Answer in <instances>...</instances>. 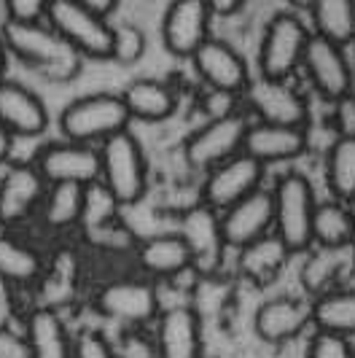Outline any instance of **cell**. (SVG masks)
<instances>
[{
  "label": "cell",
  "instance_id": "d6a6232c",
  "mask_svg": "<svg viewBox=\"0 0 355 358\" xmlns=\"http://www.w3.org/2000/svg\"><path fill=\"white\" fill-rule=\"evenodd\" d=\"M234 296V280L224 278L221 272L196 275V283L191 286V302L189 305L199 313V318H215L231 305Z\"/></svg>",
  "mask_w": 355,
  "mask_h": 358
},
{
  "label": "cell",
  "instance_id": "9a60e30c",
  "mask_svg": "<svg viewBox=\"0 0 355 358\" xmlns=\"http://www.w3.org/2000/svg\"><path fill=\"white\" fill-rule=\"evenodd\" d=\"M302 68L323 100L337 103L342 97L353 94V71H350V62L342 52V46L337 43L312 33L304 49Z\"/></svg>",
  "mask_w": 355,
  "mask_h": 358
},
{
  "label": "cell",
  "instance_id": "e0dca14e",
  "mask_svg": "<svg viewBox=\"0 0 355 358\" xmlns=\"http://www.w3.org/2000/svg\"><path fill=\"white\" fill-rule=\"evenodd\" d=\"M221 229L229 248H242L253 240L275 232V197L266 189H256L221 210Z\"/></svg>",
  "mask_w": 355,
  "mask_h": 358
},
{
  "label": "cell",
  "instance_id": "d4e9b609",
  "mask_svg": "<svg viewBox=\"0 0 355 358\" xmlns=\"http://www.w3.org/2000/svg\"><path fill=\"white\" fill-rule=\"evenodd\" d=\"M46 272V262L30 243L14 234H0V280L8 286H38Z\"/></svg>",
  "mask_w": 355,
  "mask_h": 358
},
{
  "label": "cell",
  "instance_id": "836d02e7",
  "mask_svg": "<svg viewBox=\"0 0 355 358\" xmlns=\"http://www.w3.org/2000/svg\"><path fill=\"white\" fill-rule=\"evenodd\" d=\"M116 358H159L157 337L145 331V326H122L113 342Z\"/></svg>",
  "mask_w": 355,
  "mask_h": 358
},
{
  "label": "cell",
  "instance_id": "6da1fadb",
  "mask_svg": "<svg viewBox=\"0 0 355 358\" xmlns=\"http://www.w3.org/2000/svg\"><path fill=\"white\" fill-rule=\"evenodd\" d=\"M0 36H3L8 54H14L17 59L30 65L41 76H46L49 81L65 84L81 73L84 57L75 52L46 19L43 22H11V19H6Z\"/></svg>",
  "mask_w": 355,
  "mask_h": 358
},
{
  "label": "cell",
  "instance_id": "603a6c76",
  "mask_svg": "<svg viewBox=\"0 0 355 358\" xmlns=\"http://www.w3.org/2000/svg\"><path fill=\"white\" fill-rule=\"evenodd\" d=\"M27 358H73V337L52 305H36L24 318Z\"/></svg>",
  "mask_w": 355,
  "mask_h": 358
},
{
  "label": "cell",
  "instance_id": "277c9868",
  "mask_svg": "<svg viewBox=\"0 0 355 358\" xmlns=\"http://www.w3.org/2000/svg\"><path fill=\"white\" fill-rule=\"evenodd\" d=\"M272 197H275V234L291 248V253L310 251L312 215L318 208L310 178L302 173H285L275 183Z\"/></svg>",
  "mask_w": 355,
  "mask_h": 358
},
{
  "label": "cell",
  "instance_id": "3957f363",
  "mask_svg": "<svg viewBox=\"0 0 355 358\" xmlns=\"http://www.w3.org/2000/svg\"><path fill=\"white\" fill-rule=\"evenodd\" d=\"M129 122L132 116L126 110L122 94L97 92V94L78 97L65 106V110L59 113V132L68 141L100 145L110 135L129 129Z\"/></svg>",
  "mask_w": 355,
  "mask_h": 358
},
{
  "label": "cell",
  "instance_id": "f6af8a7d",
  "mask_svg": "<svg viewBox=\"0 0 355 358\" xmlns=\"http://www.w3.org/2000/svg\"><path fill=\"white\" fill-rule=\"evenodd\" d=\"M296 11H310V6H312V0H288Z\"/></svg>",
  "mask_w": 355,
  "mask_h": 358
},
{
  "label": "cell",
  "instance_id": "f35d334b",
  "mask_svg": "<svg viewBox=\"0 0 355 358\" xmlns=\"http://www.w3.org/2000/svg\"><path fill=\"white\" fill-rule=\"evenodd\" d=\"M337 106V127L339 135H355V97L347 94L334 103Z\"/></svg>",
  "mask_w": 355,
  "mask_h": 358
},
{
  "label": "cell",
  "instance_id": "d6986e66",
  "mask_svg": "<svg viewBox=\"0 0 355 358\" xmlns=\"http://www.w3.org/2000/svg\"><path fill=\"white\" fill-rule=\"evenodd\" d=\"M0 124L14 138H38L49 127V110L24 84L0 78Z\"/></svg>",
  "mask_w": 355,
  "mask_h": 358
},
{
  "label": "cell",
  "instance_id": "4316f807",
  "mask_svg": "<svg viewBox=\"0 0 355 358\" xmlns=\"http://www.w3.org/2000/svg\"><path fill=\"white\" fill-rule=\"evenodd\" d=\"M87 192L89 186L78 183H49L46 197L41 202V224L52 232H65L81 224L87 210Z\"/></svg>",
  "mask_w": 355,
  "mask_h": 358
},
{
  "label": "cell",
  "instance_id": "8fae6325",
  "mask_svg": "<svg viewBox=\"0 0 355 358\" xmlns=\"http://www.w3.org/2000/svg\"><path fill=\"white\" fill-rule=\"evenodd\" d=\"M191 65L196 76L202 78L205 87H210L218 94L226 97H242V92L250 84L248 62L242 59V54L234 46H229L221 38H208L194 54H191Z\"/></svg>",
  "mask_w": 355,
  "mask_h": 358
},
{
  "label": "cell",
  "instance_id": "d590c367",
  "mask_svg": "<svg viewBox=\"0 0 355 358\" xmlns=\"http://www.w3.org/2000/svg\"><path fill=\"white\" fill-rule=\"evenodd\" d=\"M307 358H355L353 340L331 331H315L307 348Z\"/></svg>",
  "mask_w": 355,
  "mask_h": 358
},
{
  "label": "cell",
  "instance_id": "f546056e",
  "mask_svg": "<svg viewBox=\"0 0 355 358\" xmlns=\"http://www.w3.org/2000/svg\"><path fill=\"white\" fill-rule=\"evenodd\" d=\"M312 245H320V248L355 245V224L347 202L342 199L318 202L312 215Z\"/></svg>",
  "mask_w": 355,
  "mask_h": 358
},
{
  "label": "cell",
  "instance_id": "b9f144b4",
  "mask_svg": "<svg viewBox=\"0 0 355 358\" xmlns=\"http://www.w3.org/2000/svg\"><path fill=\"white\" fill-rule=\"evenodd\" d=\"M78 3L87 6V8H92V11H97V14H103V17L113 14L116 6H119V0H78Z\"/></svg>",
  "mask_w": 355,
  "mask_h": 358
},
{
  "label": "cell",
  "instance_id": "2e32d148",
  "mask_svg": "<svg viewBox=\"0 0 355 358\" xmlns=\"http://www.w3.org/2000/svg\"><path fill=\"white\" fill-rule=\"evenodd\" d=\"M213 8L208 0H173L161 19L164 49L175 57L191 59V54L210 38Z\"/></svg>",
  "mask_w": 355,
  "mask_h": 358
},
{
  "label": "cell",
  "instance_id": "ba28073f",
  "mask_svg": "<svg viewBox=\"0 0 355 358\" xmlns=\"http://www.w3.org/2000/svg\"><path fill=\"white\" fill-rule=\"evenodd\" d=\"M248 113L245 110H231L224 116H215L186 138L183 157L194 170H210L215 164L226 162L229 157L242 151L245 132H248Z\"/></svg>",
  "mask_w": 355,
  "mask_h": 358
},
{
  "label": "cell",
  "instance_id": "5bb4252c",
  "mask_svg": "<svg viewBox=\"0 0 355 358\" xmlns=\"http://www.w3.org/2000/svg\"><path fill=\"white\" fill-rule=\"evenodd\" d=\"M178 234L186 240L191 251V264L199 275L221 272V262L226 256V240L221 229V213L213 210L210 205L199 202L180 215V229Z\"/></svg>",
  "mask_w": 355,
  "mask_h": 358
},
{
  "label": "cell",
  "instance_id": "74e56055",
  "mask_svg": "<svg viewBox=\"0 0 355 358\" xmlns=\"http://www.w3.org/2000/svg\"><path fill=\"white\" fill-rule=\"evenodd\" d=\"M54 0H3L6 19L11 22H43Z\"/></svg>",
  "mask_w": 355,
  "mask_h": 358
},
{
  "label": "cell",
  "instance_id": "bcb514c9",
  "mask_svg": "<svg viewBox=\"0 0 355 358\" xmlns=\"http://www.w3.org/2000/svg\"><path fill=\"white\" fill-rule=\"evenodd\" d=\"M347 208H350V215H353V224H355V197L347 202Z\"/></svg>",
  "mask_w": 355,
  "mask_h": 358
},
{
  "label": "cell",
  "instance_id": "ffe728a7",
  "mask_svg": "<svg viewBox=\"0 0 355 358\" xmlns=\"http://www.w3.org/2000/svg\"><path fill=\"white\" fill-rule=\"evenodd\" d=\"M310 323H312V302H304L296 296H275L256 310L253 331L259 334V340L269 345H283L296 340Z\"/></svg>",
  "mask_w": 355,
  "mask_h": 358
},
{
  "label": "cell",
  "instance_id": "52a82bcc",
  "mask_svg": "<svg viewBox=\"0 0 355 358\" xmlns=\"http://www.w3.org/2000/svg\"><path fill=\"white\" fill-rule=\"evenodd\" d=\"M310 30L294 11H280L266 22L259 46V76L288 81L296 68H302L304 49L310 43Z\"/></svg>",
  "mask_w": 355,
  "mask_h": 358
},
{
  "label": "cell",
  "instance_id": "7c38bea8",
  "mask_svg": "<svg viewBox=\"0 0 355 358\" xmlns=\"http://www.w3.org/2000/svg\"><path fill=\"white\" fill-rule=\"evenodd\" d=\"M242 100L248 113L256 116V122L307 127V116H310L307 103L283 78H266V76L250 78L248 90L242 92Z\"/></svg>",
  "mask_w": 355,
  "mask_h": 358
},
{
  "label": "cell",
  "instance_id": "4fadbf2b",
  "mask_svg": "<svg viewBox=\"0 0 355 358\" xmlns=\"http://www.w3.org/2000/svg\"><path fill=\"white\" fill-rule=\"evenodd\" d=\"M49 180L41 176L36 162H17L0 178V224L19 227L41 210Z\"/></svg>",
  "mask_w": 355,
  "mask_h": 358
},
{
  "label": "cell",
  "instance_id": "e575fe53",
  "mask_svg": "<svg viewBox=\"0 0 355 358\" xmlns=\"http://www.w3.org/2000/svg\"><path fill=\"white\" fill-rule=\"evenodd\" d=\"M143 54H145V36L140 27H135V24L113 27V52H110L113 62L135 65Z\"/></svg>",
  "mask_w": 355,
  "mask_h": 358
},
{
  "label": "cell",
  "instance_id": "8d00e7d4",
  "mask_svg": "<svg viewBox=\"0 0 355 358\" xmlns=\"http://www.w3.org/2000/svg\"><path fill=\"white\" fill-rule=\"evenodd\" d=\"M73 358H116V350L100 329H87L73 340Z\"/></svg>",
  "mask_w": 355,
  "mask_h": 358
},
{
  "label": "cell",
  "instance_id": "7402d4cb",
  "mask_svg": "<svg viewBox=\"0 0 355 358\" xmlns=\"http://www.w3.org/2000/svg\"><path fill=\"white\" fill-rule=\"evenodd\" d=\"M135 262L140 275L151 280H175L183 272L194 269L191 251L178 232L154 234L148 240H140L135 245Z\"/></svg>",
  "mask_w": 355,
  "mask_h": 358
},
{
  "label": "cell",
  "instance_id": "83f0119b",
  "mask_svg": "<svg viewBox=\"0 0 355 358\" xmlns=\"http://www.w3.org/2000/svg\"><path fill=\"white\" fill-rule=\"evenodd\" d=\"M350 267H355V245H347V248H320L318 245V251L302 267L304 291L315 299L331 288H339L337 283Z\"/></svg>",
  "mask_w": 355,
  "mask_h": 358
},
{
  "label": "cell",
  "instance_id": "4dcf8cb0",
  "mask_svg": "<svg viewBox=\"0 0 355 358\" xmlns=\"http://www.w3.org/2000/svg\"><path fill=\"white\" fill-rule=\"evenodd\" d=\"M310 17L315 36L342 49L355 41V0H312Z\"/></svg>",
  "mask_w": 355,
  "mask_h": 358
},
{
  "label": "cell",
  "instance_id": "f1b7e54d",
  "mask_svg": "<svg viewBox=\"0 0 355 358\" xmlns=\"http://www.w3.org/2000/svg\"><path fill=\"white\" fill-rule=\"evenodd\" d=\"M312 326L342 337H355V288H331L312 299Z\"/></svg>",
  "mask_w": 355,
  "mask_h": 358
},
{
  "label": "cell",
  "instance_id": "1f68e13d",
  "mask_svg": "<svg viewBox=\"0 0 355 358\" xmlns=\"http://www.w3.org/2000/svg\"><path fill=\"white\" fill-rule=\"evenodd\" d=\"M326 186L334 199L355 197V135H339L326 154Z\"/></svg>",
  "mask_w": 355,
  "mask_h": 358
},
{
  "label": "cell",
  "instance_id": "7a4b0ae2",
  "mask_svg": "<svg viewBox=\"0 0 355 358\" xmlns=\"http://www.w3.org/2000/svg\"><path fill=\"white\" fill-rule=\"evenodd\" d=\"M100 148V183L122 208L140 202L148 189V162L143 154L140 141L122 129L110 135Z\"/></svg>",
  "mask_w": 355,
  "mask_h": 358
},
{
  "label": "cell",
  "instance_id": "ee69618b",
  "mask_svg": "<svg viewBox=\"0 0 355 358\" xmlns=\"http://www.w3.org/2000/svg\"><path fill=\"white\" fill-rule=\"evenodd\" d=\"M6 59H8V49L3 43V36H0V78H6Z\"/></svg>",
  "mask_w": 355,
  "mask_h": 358
},
{
  "label": "cell",
  "instance_id": "ac0fdd59",
  "mask_svg": "<svg viewBox=\"0 0 355 358\" xmlns=\"http://www.w3.org/2000/svg\"><path fill=\"white\" fill-rule=\"evenodd\" d=\"M157 348L159 358H202V318L191 305L161 310L157 318Z\"/></svg>",
  "mask_w": 355,
  "mask_h": 358
},
{
  "label": "cell",
  "instance_id": "44dd1931",
  "mask_svg": "<svg viewBox=\"0 0 355 358\" xmlns=\"http://www.w3.org/2000/svg\"><path fill=\"white\" fill-rule=\"evenodd\" d=\"M307 143H310L307 141V127L250 122L242 151L266 167V164H277V162L299 159L307 151Z\"/></svg>",
  "mask_w": 355,
  "mask_h": 358
},
{
  "label": "cell",
  "instance_id": "7dc6e473",
  "mask_svg": "<svg viewBox=\"0 0 355 358\" xmlns=\"http://www.w3.org/2000/svg\"><path fill=\"white\" fill-rule=\"evenodd\" d=\"M202 358H205V356H202Z\"/></svg>",
  "mask_w": 355,
  "mask_h": 358
},
{
  "label": "cell",
  "instance_id": "ab89813d",
  "mask_svg": "<svg viewBox=\"0 0 355 358\" xmlns=\"http://www.w3.org/2000/svg\"><path fill=\"white\" fill-rule=\"evenodd\" d=\"M208 3H210L215 17H231V14H237L248 0H208Z\"/></svg>",
  "mask_w": 355,
  "mask_h": 358
},
{
  "label": "cell",
  "instance_id": "9c48e42d",
  "mask_svg": "<svg viewBox=\"0 0 355 358\" xmlns=\"http://www.w3.org/2000/svg\"><path fill=\"white\" fill-rule=\"evenodd\" d=\"M261 180H264V164L245 151H240L208 170L202 189H199V202L210 205L213 210L221 213L237 199L248 197L256 189H261Z\"/></svg>",
  "mask_w": 355,
  "mask_h": 358
},
{
  "label": "cell",
  "instance_id": "7bdbcfd3",
  "mask_svg": "<svg viewBox=\"0 0 355 358\" xmlns=\"http://www.w3.org/2000/svg\"><path fill=\"white\" fill-rule=\"evenodd\" d=\"M11 326V305L0 299V334H6Z\"/></svg>",
  "mask_w": 355,
  "mask_h": 358
},
{
  "label": "cell",
  "instance_id": "cb8c5ba5",
  "mask_svg": "<svg viewBox=\"0 0 355 358\" xmlns=\"http://www.w3.org/2000/svg\"><path fill=\"white\" fill-rule=\"evenodd\" d=\"M291 256H294L291 248L275 232H269L237 248V275L248 280L250 286L264 288L283 272Z\"/></svg>",
  "mask_w": 355,
  "mask_h": 358
},
{
  "label": "cell",
  "instance_id": "8992f818",
  "mask_svg": "<svg viewBox=\"0 0 355 358\" xmlns=\"http://www.w3.org/2000/svg\"><path fill=\"white\" fill-rule=\"evenodd\" d=\"M46 22L84 59H110L113 27L108 24V17L81 6L78 0H54Z\"/></svg>",
  "mask_w": 355,
  "mask_h": 358
},
{
  "label": "cell",
  "instance_id": "5b68a950",
  "mask_svg": "<svg viewBox=\"0 0 355 358\" xmlns=\"http://www.w3.org/2000/svg\"><path fill=\"white\" fill-rule=\"evenodd\" d=\"M92 305L103 318H110L122 326H148L161 313L157 283L145 275H129V278L122 275L106 280L94 291Z\"/></svg>",
  "mask_w": 355,
  "mask_h": 358
},
{
  "label": "cell",
  "instance_id": "484cf974",
  "mask_svg": "<svg viewBox=\"0 0 355 358\" xmlns=\"http://www.w3.org/2000/svg\"><path fill=\"white\" fill-rule=\"evenodd\" d=\"M122 97H124L129 116L138 119V122H148V124L170 119L178 108V97L173 87L164 84V81H157V78H138V81H132L122 92Z\"/></svg>",
  "mask_w": 355,
  "mask_h": 358
},
{
  "label": "cell",
  "instance_id": "60d3db41",
  "mask_svg": "<svg viewBox=\"0 0 355 358\" xmlns=\"http://www.w3.org/2000/svg\"><path fill=\"white\" fill-rule=\"evenodd\" d=\"M14 141H17V138L0 124V164L11 159V154H14Z\"/></svg>",
  "mask_w": 355,
  "mask_h": 358
},
{
  "label": "cell",
  "instance_id": "30bf717a",
  "mask_svg": "<svg viewBox=\"0 0 355 358\" xmlns=\"http://www.w3.org/2000/svg\"><path fill=\"white\" fill-rule=\"evenodd\" d=\"M36 167L49 183H100V148L78 141H54L38 148Z\"/></svg>",
  "mask_w": 355,
  "mask_h": 358
}]
</instances>
